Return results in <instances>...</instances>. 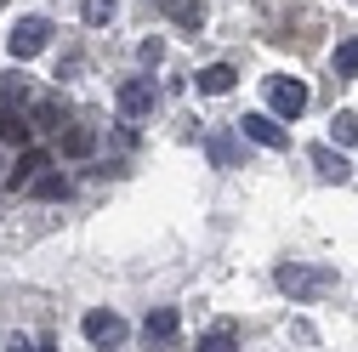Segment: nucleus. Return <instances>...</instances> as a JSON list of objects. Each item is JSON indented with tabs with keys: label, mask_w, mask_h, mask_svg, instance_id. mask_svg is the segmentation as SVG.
Here are the masks:
<instances>
[{
	"label": "nucleus",
	"mask_w": 358,
	"mask_h": 352,
	"mask_svg": "<svg viewBox=\"0 0 358 352\" xmlns=\"http://www.w3.org/2000/svg\"><path fill=\"white\" fill-rule=\"evenodd\" d=\"M176 330H182L176 307H154V313H148V324H143V335H148V341H159V346H171V341H176Z\"/></svg>",
	"instance_id": "10"
},
{
	"label": "nucleus",
	"mask_w": 358,
	"mask_h": 352,
	"mask_svg": "<svg viewBox=\"0 0 358 352\" xmlns=\"http://www.w3.org/2000/svg\"><path fill=\"white\" fill-rule=\"evenodd\" d=\"M29 131H34V125H29V119H23V114H17L6 97H0V142H17V148H29Z\"/></svg>",
	"instance_id": "11"
},
{
	"label": "nucleus",
	"mask_w": 358,
	"mask_h": 352,
	"mask_svg": "<svg viewBox=\"0 0 358 352\" xmlns=\"http://www.w3.org/2000/svg\"><path fill=\"white\" fill-rule=\"evenodd\" d=\"M6 352H34V346H29L23 335H12V341H6Z\"/></svg>",
	"instance_id": "21"
},
{
	"label": "nucleus",
	"mask_w": 358,
	"mask_h": 352,
	"mask_svg": "<svg viewBox=\"0 0 358 352\" xmlns=\"http://www.w3.org/2000/svg\"><path fill=\"white\" fill-rule=\"evenodd\" d=\"M199 352H234V330H210L199 341Z\"/></svg>",
	"instance_id": "19"
},
{
	"label": "nucleus",
	"mask_w": 358,
	"mask_h": 352,
	"mask_svg": "<svg viewBox=\"0 0 358 352\" xmlns=\"http://www.w3.org/2000/svg\"><path fill=\"white\" fill-rule=\"evenodd\" d=\"M165 17L176 29H205V6L199 0H165Z\"/></svg>",
	"instance_id": "13"
},
{
	"label": "nucleus",
	"mask_w": 358,
	"mask_h": 352,
	"mask_svg": "<svg viewBox=\"0 0 358 352\" xmlns=\"http://www.w3.org/2000/svg\"><path fill=\"white\" fill-rule=\"evenodd\" d=\"M267 103H273V119H296V114L307 108V85L273 74V80H267Z\"/></svg>",
	"instance_id": "3"
},
{
	"label": "nucleus",
	"mask_w": 358,
	"mask_h": 352,
	"mask_svg": "<svg viewBox=\"0 0 358 352\" xmlns=\"http://www.w3.org/2000/svg\"><path fill=\"white\" fill-rule=\"evenodd\" d=\"M234 80H239L234 63H210V68H199L194 85H199V97H228V91H234Z\"/></svg>",
	"instance_id": "9"
},
{
	"label": "nucleus",
	"mask_w": 358,
	"mask_h": 352,
	"mask_svg": "<svg viewBox=\"0 0 358 352\" xmlns=\"http://www.w3.org/2000/svg\"><path fill=\"white\" fill-rule=\"evenodd\" d=\"M114 103H120V114H125V119H143V114H154V80H125Z\"/></svg>",
	"instance_id": "6"
},
{
	"label": "nucleus",
	"mask_w": 358,
	"mask_h": 352,
	"mask_svg": "<svg viewBox=\"0 0 358 352\" xmlns=\"http://www.w3.org/2000/svg\"><path fill=\"white\" fill-rule=\"evenodd\" d=\"M29 193H34V199H46V205H52V199H69V176H57V170H40L34 182H29Z\"/></svg>",
	"instance_id": "14"
},
{
	"label": "nucleus",
	"mask_w": 358,
	"mask_h": 352,
	"mask_svg": "<svg viewBox=\"0 0 358 352\" xmlns=\"http://www.w3.org/2000/svg\"><path fill=\"white\" fill-rule=\"evenodd\" d=\"M63 154H69V159L97 154V131H92V125H69V131H63Z\"/></svg>",
	"instance_id": "12"
},
{
	"label": "nucleus",
	"mask_w": 358,
	"mask_h": 352,
	"mask_svg": "<svg viewBox=\"0 0 358 352\" xmlns=\"http://www.w3.org/2000/svg\"><path fill=\"white\" fill-rule=\"evenodd\" d=\"M273 284L290 295V301H319L336 290V267H324V261H279L273 267Z\"/></svg>",
	"instance_id": "1"
},
{
	"label": "nucleus",
	"mask_w": 358,
	"mask_h": 352,
	"mask_svg": "<svg viewBox=\"0 0 358 352\" xmlns=\"http://www.w3.org/2000/svg\"><path fill=\"white\" fill-rule=\"evenodd\" d=\"M57 119H63V108H57V103H46V97L34 103V125H40V131H63Z\"/></svg>",
	"instance_id": "17"
},
{
	"label": "nucleus",
	"mask_w": 358,
	"mask_h": 352,
	"mask_svg": "<svg viewBox=\"0 0 358 352\" xmlns=\"http://www.w3.org/2000/svg\"><path fill=\"white\" fill-rule=\"evenodd\" d=\"M307 159H313V170H319V176H324V182H336V188L347 182V176H352V165H347V154H336L330 142H319V148H313Z\"/></svg>",
	"instance_id": "8"
},
{
	"label": "nucleus",
	"mask_w": 358,
	"mask_h": 352,
	"mask_svg": "<svg viewBox=\"0 0 358 352\" xmlns=\"http://www.w3.org/2000/svg\"><path fill=\"white\" fill-rule=\"evenodd\" d=\"M137 57H143L148 68H159V57H165V40H143V46H137Z\"/></svg>",
	"instance_id": "20"
},
{
	"label": "nucleus",
	"mask_w": 358,
	"mask_h": 352,
	"mask_svg": "<svg viewBox=\"0 0 358 352\" xmlns=\"http://www.w3.org/2000/svg\"><path fill=\"white\" fill-rule=\"evenodd\" d=\"M46 40H52V23H46V17H17L12 34H6V52H12L17 63H29V57L46 52Z\"/></svg>",
	"instance_id": "2"
},
{
	"label": "nucleus",
	"mask_w": 358,
	"mask_h": 352,
	"mask_svg": "<svg viewBox=\"0 0 358 352\" xmlns=\"http://www.w3.org/2000/svg\"><path fill=\"white\" fill-rule=\"evenodd\" d=\"M114 12H120V0H85V23H92V29H97V23H108Z\"/></svg>",
	"instance_id": "18"
},
{
	"label": "nucleus",
	"mask_w": 358,
	"mask_h": 352,
	"mask_svg": "<svg viewBox=\"0 0 358 352\" xmlns=\"http://www.w3.org/2000/svg\"><path fill=\"white\" fill-rule=\"evenodd\" d=\"M40 170H52V154H46V148H23V154H17V170L6 176V188H12V193H17V188H29Z\"/></svg>",
	"instance_id": "7"
},
{
	"label": "nucleus",
	"mask_w": 358,
	"mask_h": 352,
	"mask_svg": "<svg viewBox=\"0 0 358 352\" xmlns=\"http://www.w3.org/2000/svg\"><path fill=\"white\" fill-rule=\"evenodd\" d=\"M330 137H336L341 148H352V142H358V114H352V108H341V114L330 119Z\"/></svg>",
	"instance_id": "15"
},
{
	"label": "nucleus",
	"mask_w": 358,
	"mask_h": 352,
	"mask_svg": "<svg viewBox=\"0 0 358 352\" xmlns=\"http://www.w3.org/2000/svg\"><path fill=\"white\" fill-rule=\"evenodd\" d=\"M336 74L358 80V40H341V46H336Z\"/></svg>",
	"instance_id": "16"
},
{
	"label": "nucleus",
	"mask_w": 358,
	"mask_h": 352,
	"mask_svg": "<svg viewBox=\"0 0 358 352\" xmlns=\"http://www.w3.org/2000/svg\"><path fill=\"white\" fill-rule=\"evenodd\" d=\"M80 330H85V341H92V346H120V341H125V318L108 313V307H92V313L80 318Z\"/></svg>",
	"instance_id": "4"
},
{
	"label": "nucleus",
	"mask_w": 358,
	"mask_h": 352,
	"mask_svg": "<svg viewBox=\"0 0 358 352\" xmlns=\"http://www.w3.org/2000/svg\"><path fill=\"white\" fill-rule=\"evenodd\" d=\"M239 131H245V142H256V148H290V131L273 114H245Z\"/></svg>",
	"instance_id": "5"
}]
</instances>
